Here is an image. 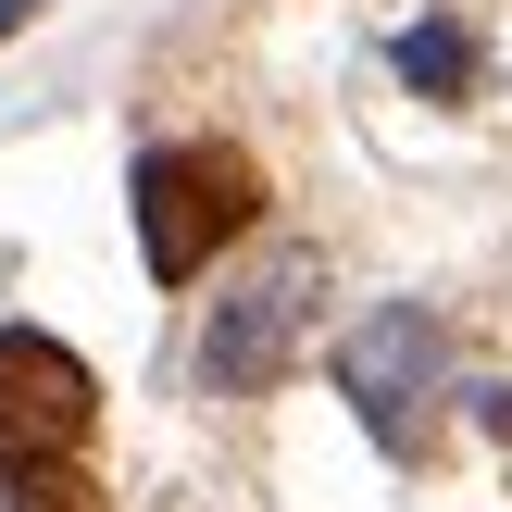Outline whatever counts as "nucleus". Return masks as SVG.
I'll list each match as a JSON object with an SVG mask.
<instances>
[{"label": "nucleus", "mask_w": 512, "mask_h": 512, "mask_svg": "<svg viewBox=\"0 0 512 512\" xmlns=\"http://www.w3.org/2000/svg\"><path fill=\"white\" fill-rule=\"evenodd\" d=\"M88 413H100V388H88V363H75L63 338L0 325V475H50V463H75Z\"/></svg>", "instance_id": "4"}, {"label": "nucleus", "mask_w": 512, "mask_h": 512, "mask_svg": "<svg viewBox=\"0 0 512 512\" xmlns=\"http://www.w3.org/2000/svg\"><path fill=\"white\" fill-rule=\"evenodd\" d=\"M250 213H263V175H250V150H225V138H188V150H150L138 163V250H150L163 288H188Z\"/></svg>", "instance_id": "1"}, {"label": "nucleus", "mask_w": 512, "mask_h": 512, "mask_svg": "<svg viewBox=\"0 0 512 512\" xmlns=\"http://www.w3.org/2000/svg\"><path fill=\"white\" fill-rule=\"evenodd\" d=\"M313 300H325V263L313 250H275L263 275H238V288L213 300V325H200V388H275L288 375V350H300V325H313Z\"/></svg>", "instance_id": "3"}, {"label": "nucleus", "mask_w": 512, "mask_h": 512, "mask_svg": "<svg viewBox=\"0 0 512 512\" xmlns=\"http://www.w3.org/2000/svg\"><path fill=\"white\" fill-rule=\"evenodd\" d=\"M338 388L350 413L375 425V450H400V463H425V438H438V388H450V338L438 313H363V338L338 350Z\"/></svg>", "instance_id": "2"}, {"label": "nucleus", "mask_w": 512, "mask_h": 512, "mask_svg": "<svg viewBox=\"0 0 512 512\" xmlns=\"http://www.w3.org/2000/svg\"><path fill=\"white\" fill-rule=\"evenodd\" d=\"M400 75L438 88V100H463L475 88V38H463V25H413V38H400Z\"/></svg>", "instance_id": "5"}, {"label": "nucleus", "mask_w": 512, "mask_h": 512, "mask_svg": "<svg viewBox=\"0 0 512 512\" xmlns=\"http://www.w3.org/2000/svg\"><path fill=\"white\" fill-rule=\"evenodd\" d=\"M13 512H100V500H88L75 463H50V475H13Z\"/></svg>", "instance_id": "6"}]
</instances>
